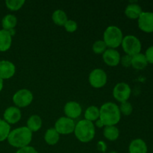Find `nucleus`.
Instances as JSON below:
<instances>
[{
	"instance_id": "1",
	"label": "nucleus",
	"mask_w": 153,
	"mask_h": 153,
	"mask_svg": "<svg viewBox=\"0 0 153 153\" xmlns=\"http://www.w3.org/2000/svg\"><path fill=\"white\" fill-rule=\"evenodd\" d=\"M7 140L11 146L21 149L29 146L32 140V132L26 126L19 127L10 131Z\"/></svg>"
},
{
	"instance_id": "2",
	"label": "nucleus",
	"mask_w": 153,
	"mask_h": 153,
	"mask_svg": "<svg viewBox=\"0 0 153 153\" xmlns=\"http://www.w3.org/2000/svg\"><path fill=\"white\" fill-rule=\"evenodd\" d=\"M121 119L119 107L114 102H106L100 108V120L105 126H116Z\"/></svg>"
},
{
	"instance_id": "3",
	"label": "nucleus",
	"mask_w": 153,
	"mask_h": 153,
	"mask_svg": "<svg viewBox=\"0 0 153 153\" xmlns=\"http://www.w3.org/2000/svg\"><path fill=\"white\" fill-rule=\"evenodd\" d=\"M76 138L82 143H88L94 138L96 128L94 123L86 120H82L78 122L75 126L74 132Z\"/></svg>"
},
{
	"instance_id": "4",
	"label": "nucleus",
	"mask_w": 153,
	"mask_h": 153,
	"mask_svg": "<svg viewBox=\"0 0 153 153\" xmlns=\"http://www.w3.org/2000/svg\"><path fill=\"white\" fill-rule=\"evenodd\" d=\"M123 34L120 28L115 25L108 26L103 34V41L107 47L115 49L122 43Z\"/></svg>"
},
{
	"instance_id": "5",
	"label": "nucleus",
	"mask_w": 153,
	"mask_h": 153,
	"mask_svg": "<svg viewBox=\"0 0 153 153\" xmlns=\"http://www.w3.org/2000/svg\"><path fill=\"white\" fill-rule=\"evenodd\" d=\"M121 46L125 53L131 57L140 53L142 48L140 40L134 35H126L123 37Z\"/></svg>"
},
{
	"instance_id": "6",
	"label": "nucleus",
	"mask_w": 153,
	"mask_h": 153,
	"mask_svg": "<svg viewBox=\"0 0 153 153\" xmlns=\"http://www.w3.org/2000/svg\"><path fill=\"white\" fill-rule=\"evenodd\" d=\"M33 94L29 90L20 89L16 91L13 96V102L17 108H25L29 105L33 101Z\"/></svg>"
},
{
	"instance_id": "7",
	"label": "nucleus",
	"mask_w": 153,
	"mask_h": 153,
	"mask_svg": "<svg viewBox=\"0 0 153 153\" xmlns=\"http://www.w3.org/2000/svg\"><path fill=\"white\" fill-rule=\"evenodd\" d=\"M75 123L74 120L67 117H61L57 120L55 123V129L59 134H70L74 132Z\"/></svg>"
},
{
	"instance_id": "8",
	"label": "nucleus",
	"mask_w": 153,
	"mask_h": 153,
	"mask_svg": "<svg viewBox=\"0 0 153 153\" xmlns=\"http://www.w3.org/2000/svg\"><path fill=\"white\" fill-rule=\"evenodd\" d=\"M89 83L93 88H101L106 85L108 76L105 70L102 69H95L92 70L89 75Z\"/></svg>"
},
{
	"instance_id": "9",
	"label": "nucleus",
	"mask_w": 153,
	"mask_h": 153,
	"mask_svg": "<svg viewBox=\"0 0 153 153\" xmlns=\"http://www.w3.org/2000/svg\"><path fill=\"white\" fill-rule=\"evenodd\" d=\"M131 94V90L129 85L125 82H120L117 84L113 90V96L117 101L120 103L128 102Z\"/></svg>"
},
{
	"instance_id": "10",
	"label": "nucleus",
	"mask_w": 153,
	"mask_h": 153,
	"mask_svg": "<svg viewBox=\"0 0 153 153\" xmlns=\"http://www.w3.org/2000/svg\"><path fill=\"white\" fill-rule=\"evenodd\" d=\"M138 28L145 33H153V12L146 11L137 19Z\"/></svg>"
},
{
	"instance_id": "11",
	"label": "nucleus",
	"mask_w": 153,
	"mask_h": 153,
	"mask_svg": "<svg viewBox=\"0 0 153 153\" xmlns=\"http://www.w3.org/2000/svg\"><path fill=\"white\" fill-rule=\"evenodd\" d=\"M22 117L21 111L16 106H10L7 108L3 114V120L6 123L10 124H16L19 122Z\"/></svg>"
},
{
	"instance_id": "12",
	"label": "nucleus",
	"mask_w": 153,
	"mask_h": 153,
	"mask_svg": "<svg viewBox=\"0 0 153 153\" xmlns=\"http://www.w3.org/2000/svg\"><path fill=\"white\" fill-rule=\"evenodd\" d=\"M64 111L66 117L72 120L77 119L81 116L82 112V106L76 102L70 101L65 104L64 108Z\"/></svg>"
},
{
	"instance_id": "13",
	"label": "nucleus",
	"mask_w": 153,
	"mask_h": 153,
	"mask_svg": "<svg viewBox=\"0 0 153 153\" xmlns=\"http://www.w3.org/2000/svg\"><path fill=\"white\" fill-rule=\"evenodd\" d=\"M16 73V67L7 60L0 61V78L3 81L13 77Z\"/></svg>"
},
{
	"instance_id": "14",
	"label": "nucleus",
	"mask_w": 153,
	"mask_h": 153,
	"mask_svg": "<svg viewBox=\"0 0 153 153\" xmlns=\"http://www.w3.org/2000/svg\"><path fill=\"white\" fill-rule=\"evenodd\" d=\"M120 54L114 49H108L102 54L104 62L109 67H116L120 63Z\"/></svg>"
},
{
	"instance_id": "15",
	"label": "nucleus",
	"mask_w": 153,
	"mask_h": 153,
	"mask_svg": "<svg viewBox=\"0 0 153 153\" xmlns=\"http://www.w3.org/2000/svg\"><path fill=\"white\" fill-rule=\"evenodd\" d=\"M148 147L146 142L140 138L134 139L128 146L129 153H147Z\"/></svg>"
},
{
	"instance_id": "16",
	"label": "nucleus",
	"mask_w": 153,
	"mask_h": 153,
	"mask_svg": "<svg viewBox=\"0 0 153 153\" xmlns=\"http://www.w3.org/2000/svg\"><path fill=\"white\" fill-rule=\"evenodd\" d=\"M12 44V36L8 31L0 30V52H6Z\"/></svg>"
},
{
	"instance_id": "17",
	"label": "nucleus",
	"mask_w": 153,
	"mask_h": 153,
	"mask_svg": "<svg viewBox=\"0 0 153 153\" xmlns=\"http://www.w3.org/2000/svg\"><path fill=\"white\" fill-rule=\"evenodd\" d=\"M143 13L141 7L138 4L131 3L127 5L125 10V14L131 19H137Z\"/></svg>"
},
{
	"instance_id": "18",
	"label": "nucleus",
	"mask_w": 153,
	"mask_h": 153,
	"mask_svg": "<svg viewBox=\"0 0 153 153\" xmlns=\"http://www.w3.org/2000/svg\"><path fill=\"white\" fill-rule=\"evenodd\" d=\"M148 62L144 54L139 53L131 57V67L135 70H143L147 66Z\"/></svg>"
},
{
	"instance_id": "19",
	"label": "nucleus",
	"mask_w": 153,
	"mask_h": 153,
	"mask_svg": "<svg viewBox=\"0 0 153 153\" xmlns=\"http://www.w3.org/2000/svg\"><path fill=\"white\" fill-rule=\"evenodd\" d=\"M42 119L38 115H31L28 119L26 123V127L31 131L36 132L42 127Z\"/></svg>"
},
{
	"instance_id": "20",
	"label": "nucleus",
	"mask_w": 153,
	"mask_h": 153,
	"mask_svg": "<svg viewBox=\"0 0 153 153\" xmlns=\"http://www.w3.org/2000/svg\"><path fill=\"white\" fill-rule=\"evenodd\" d=\"M44 140L48 145L54 146V145L57 144L59 141L60 134L55 129V128H50L45 133Z\"/></svg>"
},
{
	"instance_id": "21",
	"label": "nucleus",
	"mask_w": 153,
	"mask_h": 153,
	"mask_svg": "<svg viewBox=\"0 0 153 153\" xmlns=\"http://www.w3.org/2000/svg\"><path fill=\"white\" fill-rule=\"evenodd\" d=\"M52 19L54 23L59 26H64L67 21L68 20V17H67L66 12L61 9H58L53 12Z\"/></svg>"
},
{
	"instance_id": "22",
	"label": "nucleus",
	"mask_w": 153,
	"mask_h": 153,
	"mask_svg": "<svg viewBox=\"0 0 153 153\" xmlns=\"http://www.w3.org/2000/svg\"><path fill=\"white\" fill-rule=\"evenodd\" d=\"M17 24V19L16 16L13 14H7L1 19V26L2 29L6 31H10L11 29H14Z\"/></svg>"
},
{
	"instance_id": "23",
	"label": "nucleus",
	"mask_w": 153,
	"mask_h": 153,
	"mask_svg": "<svg viewBox=\"0 0 153 153\" xmlns=\"http://www.w3.org/2000/svg\"><path fill=\"white\" fill-rule=\"evenodd\" d=\"M103 135L107 140L110 141H114L117 140L120 136V130L116 126H105L103 130Z\"/></svg>"
},
{
	"instance_id": "24",
	"label": "nucleus",
	"mask_w": 153,
	"mask_h": 153,
	"mask_svg": "<svg viewBox=\"0 0 153 153\" xmlns=\"http://www.w3.org/2000/svg\"><path fill=\"white\" fill-rule=\"evenodd\" d=\"M99 119H100V108L95 105L89 106L85 112V120L93 123Z\"/></svg>"
},
{
	"instance_id": "25",
	"label": "nucleus",
	"mask_w": 153,
	"mask_h": 153,
	"mask_svg": "<svg viewBox=\"0 0 153 153\" xmlns=\"http://www.w3.org/2000/svg\"><path fill=\"white\" fill-rule=\"evenodd\" d=\"M10 131V126L4 120L0 119V142L7 140Z\"/></svg>"
},
{
	"instance_id": "26",
	"label": "nucleus",
	"mask_w": 153,
	"mask_h": 153,
	"mask_svg": "<svg viewBox=\"0 0 153 153\" xmlns=\"http://www.w3.org/2000/svg\"><path fill=\"white\" fill-rule=\"evenodd\" d=\"M25 0H6L5 5L8 10L16 11L19 10L25 4Z\"/></svg>"
},
{
	"instance_id": "27",
	"label": "nucleus",
	"mask_w": 153,
	"mask_h": 153,
	"mask_svg": "<svg viewBox=\"0 0 153 153\" xmlns=\"http://www.w3.org/2000/svg\"><path fill=\"white\" fill-rule=\"evenodd\" d=\"M106 48H107V46L105 43V42L102 40H97L95 43L93 44L92 49L93 52L95 54H97V55H100V54H103L105 52V51L106 50Z\"/></svg>"
},
{
	"instance_id": "28",
	"label": "nucleus",
	"mask_w": 153,
	"mask_h": 153,
	"mask_svg": "<svg viewBox=\"0 0 153 153\" xmlns=\"http://www.w3.org/2000/svg\"><path fill=\"white\" fill-rule=\"evenodd\" d=\"M120 113L125 116H129L131 114L133 111L132 105L128 102H125L123 103H121L120 106L119 107Z\"/></svg>"
},
{
	"instance_id": "29",
	"label": "nucleus",
	"mask_w": 153,
	"mask_h": 153,
	"mask_svg": "<svg viewBox=\"0 0 153 153\" xmlns=\"http://www.w3.org/2000/svg\"><path fill=\"white\" fill-rule=\"evenodd\" d=\"M64 26L65 28L66 31L70 33L75 32L78 28L77 22L76 21L73 20V19H68Z\"/></svg>"
},
{
	"instance_id": "30",
	"label": "nucleus",
	"mask_w": 153,
	"mask_h": 153,
	"mask_svg": "<svg viewBox=\"0 0 153 153\" xmlns=\"http://www.w3.org/2000/svg\"><path fill=\"white\" fill-rule=\"evenodd\" d=\"M120 63L124 67H129L131 66V56L128 55H123L120 58Z\"/></svg>"
},
{
	"instance_id": "31",
	"label": "nucleus",
	"mask_w": 153,
	"mask_h": 153,
	"mask_svg": "<svg viewBox=\"0 0 153 153\" xmlns=\"http://www.w3.org/2000/svg\"><path fill=\"white\" fill-rule=\"evenodd\" d=\"M148 64H153V46H149L144 54Z\"/></svg>"
},
{
	"instance_id": "32",
	"label": "nucleus",
	"mask_w": 153,
	"mask_h": 153,
	"mask_svg": "<svg viewBox=\"0 0 153 153\" xmlns=\"http://www.w3.org/2000/svg\"><path fill=\"white\" fill-rule=\"evenodd\" d=\"M15 153H38V152L33 146H28L19 149Z\"/></svg>"
},
{
	"instance_id": "33",
	"label": "nucleus",
	"mask_w": 153,
	"mask_h": 153,
	"mask_svg": "<svg viewBox=\"0 0 153 153\" xmlns=\"http://www.w3.org/2000/svg\"><path fill=\"white\" fill-rule=\"evenodd\" d=\"M95 126L97 127H98V128H103V127L105 126L104 124H103V123L102 122L100 119L97 120V121H95Z\"/></svg>"
},
{
	"instance_id": "34",
	"label": "nucleus",
	"mask_w": 153,
	"mask_h": 153,
	"mask_svg": "<svg viewBox=\"0 0 153 153\" xmlns=\"http://www.w3.org/2000/svg\"><path fill=\"white\" fill-rule=\"evenodd\" d=\"M3 86H4V84H3V80L0 78V92L2 91Z\"/></svg>"
}]
</instances>
